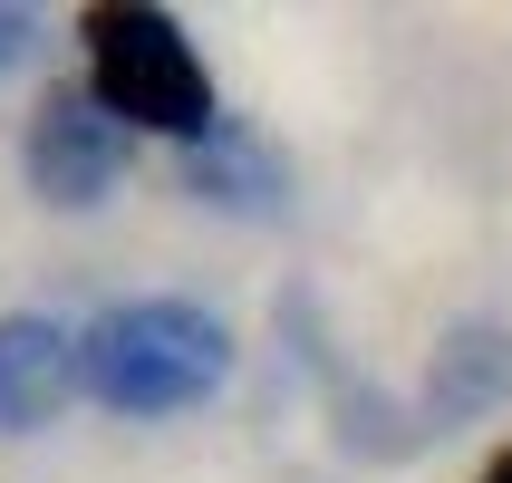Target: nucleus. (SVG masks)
I'll return each mask as SVG.
<instances>
[{"mask_svg": "<svg viewBox=\"0 0 512 483\" xmlns=\"http://www.w3.org/2000/svg\"><path fill=\"white\" fill-rule=\"evenodd\" d=\"M503 397H512V329H484V319L445 329L435 377H426V406L455 426V416H484V406H503Z\"/></svg>", "mask_w": 512, "mask_h": 483, "instance_id": "nucleus-5", "label": "nucleus"}, {"mask_svg": "<svg viewBox=\"0 0 512 483\" xmlns=\"http://www.w3.org/2000/svg\"><path fill=\"white\" fill-rule=\"evenodd\" d=\"M68 397H78V329H58L49 310H10L0 319V435H39Z\"/></svg>", "mask_w": 512, "mask_h": 483, "instance_id": "nucleus-4", "label": "nucleus"}, {"mask_svg": "<svg viewBox=\"0 0 512 483\" xmlns=\"http://www.w3.org/2000/svg\"><path fill=\"white\" fill-rule=\"evenodd\" d=\"M87 97L126 126V136H174V145H203L223 126V97H213V68L203 49L184 39L174 10L155 0H87Z\"/></svg>", "mask_w": 512, "mask_h": 483, "instance_id": "nucleus-1", "label": "nucleus"}, {"mask_svg": "<svg viewBox=\"0 0 512 483\" xmlns=\"http://www.w3.org/2000/svg\"><path fill=\"white\" fill-rule=\"evenodd\" d=\"M484 483H512V445H503V455H493V464H484Z\"/></svg>", "mask_w": 512, "mask_h": 483, "instance_id": "nucleus-8", "label": "nucleus"}, {"mask_svg": "<svg viewBox=\"0 0 512 483\" xmlns=\"http://www.w3.org/2000/svg\"><path fill=\"white\" fill-rule=\"evenodd\" d=\"M20 49H29V10H0V68H10Z\"/></svg>", "mask_w": 512, "mask_h": 483, "instance_id": "nucleus-7", "label": "nucleus"}, {"mask_svg": "<svg viewBox=\"0 0 512 483\" xmlns=\"http://www.w3.org/2000/svg\"><path fill=\"white\" fill-rule=\"evenodd\" d=\"M232 377V329L203 300H116L78 329V387L116 416H184Z\"/></svg>", "mask_w": 512, "mask_h": 483, "instance_id": "nucleus-2", "label": "nucleus"}, {"mask_svg": "<svg viewBox=\"0 0 512 483\" xmlns=\"http://www.w3.org/2000/svg\"><path fill=\"white\" fill-rule=\"evenodd\" d=\"M20 155H29L39 203H58V213H87V203H107L116 184H126V126H116L87 87H49V97H39Z\"/></svg>", "mask_w": 512, "mask_h": 483, "instance_id": "nucleus-3", "label": "nucleus"}, {"mask_svg": "<svg viewBox=\"0 0 512 483\" xmlns=\"http://www.w3.org/2000/svg\"><path fill=\"white\" fill-rule=\"evenodd\" d=\"M194 194H213L223 213H281V165H271L252 136L213 126V136L194 145Z\"/></svg>", "mask_w": 512, "mask_h": 483, "instance_id": "nucleus-6", "label": "nucleus"}]
</instances>
